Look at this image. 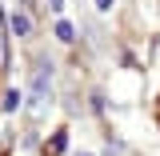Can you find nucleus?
Returning <instances> with one entry per match:
<instances>
[{"label":"nucleus","mask_w":160,"mask_h":156,"mask_svg":"<svg viewBox=\"0 0 160 156\" xmlns=\"http://www.w3.org/2000/svg\"><path fill=\"white\" fill-rule=\"evenodd\" d=\"M24 4H28V0H24Z\"/></svg>","instance_id":"6e6552de"},{"label":"nucleus","mask_w":160,"mask_h":156,"mask_svg":"<svg viewBox=\"0 0 160 156\" xmlns=\"http://www.w3.org/2000/svg\"><path fill=\"white\" fill-rule=\"evenodd\" d=\"M48 80H52V68H36V80H32V112H44V104H48Z\"/></svg>","instance_id":"f257e3e1"},{"label":"nucleus","mask_w":160,"mask_h":156,"mask_svg":"<svg viewBox=\"0 0 160 156\" xmlns=\"http://www.w3.org/2000/svg\"><path fill=\"white\" fill-rule=\"evenodd\" d=\"M56 36H60V40H72L76 32H72V24H68V20H56Z\"/></svg>","instance_id":"20e7f679"},{"label":"nucleus","mask_w":160,"mask_h":156,"mask_svg":"<svg viewBox=\"0 0 160 156\" xmlns=\"http://www.w3.org/2000/svg\"><path fill=\"white\" fill-rule=\"evenodd\" d=\"M48 152H64V132H56V136H52V144H48Z\"/></svg>","instance_id":"39448f33"},{"label":"nucleus","mask_w":160,"mask_h":156,"mask_svg":"<svg viewBox=\"0 0 160 156\" xmlns=\"http://www.w3.org/2000/svg\"><path fill=\"white\" fill-rule=\"evenodd\" d=\"M12 32H16V36H28V32H32V20H28V12H12Z\"/></svg>","instance_id":"f03ea898"},{"label":"nucleus","mask_w":160,"mask_h":156,"mask_svg":"<svg viewBox=\"0 0 160 156\" xmlns=\"http://www.w3.org/2000/svg\"><path fill=\"white\" fill-rule=\"evenodd\" d=\"M52 12H64V0H52Z\"/></svg>","instance_id":"0eeeda50"},{"label":"nucleus","mask_w":160,"mask_h":156,"mask_svg":"<svg viewBox=\"0 0 160 156\" xmlns=\"http://www.w3.org/2000/svg\"><path fill=\"white\" fill-rule=\"evenodd\" d=\"M96 8H100V12H108V8H112V0H96Z\"/></svg>","instance_id":"423d86ee"},{"label":"nucleus","mask_w":160,"mask_h":156,"mask_svg":"<svg viewBox=\"0 0 160 156\" xmlns=\"http://www.w3.org/2000/svg\"><path fill=\"white\" fill-rule=\"evenodd\" d=\"M20 104H24V92H16V88H8V92H4V112H16Z\"/></svg>","instance_id":"7ed1b4c3"}]
</instances>
